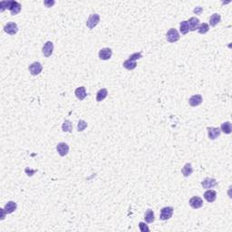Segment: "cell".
I'll return each mask as SVG.
<instances>
[{
  "label": "cell",
  "mask_w": 232,
  "mask_h": 232,
  "mask_svg": "<svg viewBox=\"0 0 232 232\" xmlns=\"http://www.w3.org/2000/svg\"><path fill=\"white\" fill-rule=\"evenodd\" d=\"M166 39L170 43H175L180 40V34L175 28H170L166 34Z\"/></svg>",
  "instance_id": "1"
},
{
  "label": "cell",
  "mask_w": 232,
  "mask_h": 232,
  "mask_svg": "<svg viewBox=\"0 0 232 232\" xmlns=\"http://www.w3.org/2000/svg\"><path fill=\"white\" fill-rule=\"evenodd\" d=\"M173 208L172 207H164L160 209V219L161 220H168L173 214Z\"/></svg>",
  "instance_id": "2"
},
{
  "label": "cell",
  "mask_w": 232,
  "mask_h": 232,
  "mask_svg": "<svg viewBox=\"0 0 232 232\" xmlns=\"http://www.w3.org/2000/svg\"><path fill=\"white\" fill-rule=\"evenodd\" d=\"M99 22H100V16L98 14H92V15H90L89 18L87 19L86 25H87L88 28L93 29L98 24Z\"/></svg>",
  "instance_id": "3"
},
{
  "label": "cell",
  "mask_w": 232,
  "mask_h": 232,
  "mask_svg": "<svg viewBox=\"0 0 232 232\" xmlns=\"http://www.w3.org/2000/svg\"><path fill=\"white\" fill-rule=\"evenodd\" d=\"M28 69L32 75H38L43 70V65L39 62H34L29 65Z\"/></svg>",
  "instance_id": "4"
},
{
  "label": "cell",
  "mask_w": 232,
  "mask_h": 232,
  "mask_svg": "<svg viewBox=\"0 0 232 232\" xmlns=\"http://www.w3.org/2000/svg\"><path fill=\"white\" fill-rule=\"evenodd\" d=\"M4 31L7 33V34H8V35H14L18 31V26H17V24L15 22H9V23H8V24L5 25Z\"/></svg>",
  "instance_id": "5"
},
{
  "label": "cell",
  "mask_w": 232,
  "mask_h": 232,
  "mask_svg": "<svg viewBox=\"0 0 232 232\" xmlns=\"http://www.w3.org/2000/svg\"><path fill=\"white\" fill-rule=\"evenodd\" d=\"M112 56V51L111 48H108V47H105V48H103V49H101L100 51H99V58L101 59V60H104V61H106V60H109Z\"/></svg>",
  "instance_id": "6"
},
{
  "label": "cell",
  "mask_w": 232,
  "mask_h": 232,
  "mask_svg": "<svg viewBox=\"0 0 232 232\" xmlns=\"http://www.w3.org/2000/svg\"><path fill=\"white\" fill-rule=\"evenodd\" d=\"M53 51H54V44L51 41H48L45 44V46H43L42 52L44 54V56L46 57H50L53 55Z\"/></svg>",
  "instance_id": "7"
},
{
  "label": "cell",
  "mask_w": 232,
  "mask_h": 232,
  "mask_svg": "<svg viewBox=\"0 0 232 232\" xmlns=\"http://www.w3.org/2000/svg\"><path fill=\"white\" fill-rule=\"evenodd\" d=\"M56 150H57V152L59 153L60 156L64 157L69 152V146H68V144H66L65 143H60L57 144Z\"/></svg>",
  "instance_id": "8"
},
{
  "label": "cell",
  "mask_w": 232,
  "mask_h": 232,
  "mask_svg": "<svg viewBox=\"0 0 232 232\" xmlns=\"http://www.w3.org/2000/svg\"><path fill=\"white\" fill-rule=\"evenodd\" d=\"M190 205L191 207L195 209L197 208H200L202 207L203 205V200L201 198L198 197V196H195V197H192V199L190 200Z\"/></svg>",
  "instance_id": "9"
},
{
  "label": "cell",
  "mask_w": 232,
  "mask_h": 232,
  "mask_svg": "<svg viewBox=\"0 0 232 232\" xmlns=\"http://www.w3.org/2000/svg\"><path fill=\"white\" fill-rule=\"evenodd\" d=\"M208 135L209 140H215L218 137H219L220 135V129L219 128H215V127H208Z\"/></svg>",
  "instance_id": "10"
},
{
  "label": "cell",
  "mask_w": 232,
  "mask_h": 232,
  "mask_svg": "<svg viewBox=\"0 0 232 232\" xmlns=\"http://www.w3.org/2000/svg\"><path fill=\"white\" fill-rule=\"evenodd\" d=\"M217 184H218L217 181L212 178H206L204 181H201V186L204 189H211V188L217 186Z\"/></svg>",
  "instance_id": "11"
},
{
  "label": "cell",
  "mask_w": 232,
  "mask_h": 232,
  "mask_svg": "<svg viewBox=\"0 0 232 232\" xmlns=\"http://www.w3.org/2000/svg\"><path fill=\"white\" fill-rule=\"evenodd\" d=\"M21 4L16 2V1H14V0H11V6H10V8H9V11L11 13V15L15 16V15H17L20 11H21Z\"/></svg>",
  "instance_id": "12"
},
{
  "label": "cell",
  "mask_w": 232,
  "mask_h": 232,
  "mask_svg": "<svg viewBox=\"0 0 232 232\" xmlns=\"http://www.w3.org/2000/svg\"><path fill=\"white\" fill-rule=\"evenodd\" d=\"M202 96L200 94H195V95H192L190 100H189V104L192 107H196V106H199L200 104L202 103Z\"/></svg>",
  "instance_id": "13"
},
{
  "label": "cell",
  "mask_w": 232,
  "mask_h": 232,
  "mask_svg": "<svg viewBox=\"0 0 232 232\" xmlns=\"http://www.w3.org/2000/svg\"><path fill=\"white\" fill-rule=\"evenodd\" d=\"M188 24H189L190 31H195L196 29H198V26L200 24V19L195 16L191 17L188 21Z\"/></svg>",
  "instance_id": "14"
},
{
  "label": "cell",
  "mask_w": 232,
  "mask_h": 232,
  "mask_svg": "<svg viewBox=\"0 0 232 232\" xmlns=\"http://www.w3.org/2000/svg\"><path fill=\"white\" fill-rule=\"evenodd\" d=\"M204 199L209 203L214 202L217 199V192L213 190H208L204 193Z\"/></svg>",
  "instance_id": "15"
},
{
  "label": "cell",
  "mask_w": 232,
  "mask_h": 232,
  "mask_svg": "<svg viewBox=\"0 0 232 232\" xmlns=\"http://www.w3.org/2000/svg\"><path fill=\"white\" fill-rule=\"evenodd\" d=\"M74 94H75V96L77 97V99H79L80 101L84 100V99H85V97L87 96L86 91H85V87H84V86L78 87V88L75 90Z\"/></svg>",
  "instance_id": "16"
},
{
  "label": "cell",
  "mask_w": 232,
  "mask_h": 232,
  "mask_svg": "<svg viewBox=\"0 0 232 232\" xmlns=\"http://www.w3.org/2000/svg\"><path fill=\"white\" fill-rule=\"evenodd\" d=\"M16 208H17V205H16V202H14V201H8V203L5 205L4 209L6 210L7 214H11L12 212H14L16 210Z\"/></svg>",
  "instance_id": "17"
},
{
  "label": "cell",
  "mask_w": 232,
  "mask_h": 232,
  "mask_svg": "<svg viewBox=\"0 0 232 232\" xmlns=\"http://www.w3.org/2000/svg\"><path fill=\"white\" fill-rule=\"evenodd\" d=\"M107 95H108V91H107V89L105 88L100 89V90L97 92V94H96V101H97V102H102V101H104V99L107 97Z\"/></svg>",
  "instance_id": "18"
},
{
  "label": "cell",
  "mask_w": 232,
  "mask_h": 232,
  "mask_svg": "<svg viewBox=\"0 0 232 232\" xmlns=\"http://www.w3.org/2000/svg\"><path fill=\"white\" fill-rule=\"evenodd\" d=\"M123 67L127 70H133L135 69L137 66L136 61H133V60H131V59H127L126 61L123 62Z\"/></svg>",
  "instance_id": "19"
},
{
  "label": "cell",
  "mask_w": 232,
  "mask_h": 232,
  "mask_svg": "<svg viewBox=\"0 0 232 232\" xmlns=\"http://www.w3.org/2000/svg\"><path fill=\"white\" fill-rule=\"evenodd\" d=\"M192 172H193V168H192L191 163H186L184 165V167L181 169V173L183 174L184 177L191 176Z\"/></svg>",
  "instance_id": "20"
},
{
  "label": "cell",
  "mask_w": 232,
  "mask_h": 232,
  "mask_svg": "<svg viewBox=\"0 0 232 232\" xmlns=\"http://www.w3.org/2000/svg\"><path fill=\"white\" fill-rule=\"evenodd\" d=\"M221 21V16L219 14H213L209 17V24L210 26H215Z\"/></svg>",
  "instance_id": "21"
},
{
  "label": "cell",
  "mask_w": 232,
  "mask_h": 232,
  "mask_svg": "<svg viewBox=\"0 0 232 232\" xmlns=\"http://www.w3.org/2000/svg\"><path fill=\"white\" fill-rule=\"evenodd\" d=\"M220 131L223 132L225 134H230L231 133V122L230 121H225L221 124Z\"/></svg>",
  "instance_id": "22"
},
{
  "label": "cell",
  "mask_w": 232,
  "mask_h": 232,
  "mask_svg": "<svg viewBox=\"0 0 232 232\" xmlns=\"http://www.w3.org/2000/svg\"><path fill=\"white\" fill-rule=\"evenodd\" d=\"M144 219L147 223H152L154 221V212L152 209H148L145 212L144 215Z\"/></svg>",
  "instance_id": "23"
},
{
  "label": "cell",
  "mask_w": 232,
  "mask_h": 232,
  "mask_svg": "<svg viewBox=\"0 0 232 232\" xmlns=\"http://www.w3.org/2000/svg\"><path fill=\"white\" fill-rule=\"evenodd\" d=\"M62 130L64 132H71L73 130L72 122L69 120H65L62 125Z\"/></svg>",
  "instance_id": "24"
},
{
  "label": "cell",
  "mask_w": 232,
  "mask_h": 232,
  "mask_svg": "<svg viewBox=\"0 0 232 232\" xmlns=\"http://www.w3.org/2000/svg\"><path fill=\"white\" fill-rule=\"evenodd\" d=\"M198 32L200 33V35H204V34H206V33L208 32V30H209V25L208 24H206V23H201V24H199V26H198Z\"/></svg>",
  "instance_id": "25"
},
{
  "label": "cell",
  "mask_w": 232,
  "mask_h": 232,
  "mask_svg": "<svg viewBox=\"0 0 232 232\" xmlns=\"http://www.w3.org/2000/svg\"><path fill=\"white\" fill-rule=\"evenodd\" d=\"M180 31L182 35H186L190 31L189 28V24H188V21H182L181 24H180Z\"/></svg>",
  "instance_id": "26"
},
{
  "label": "cell",
  "mask_w": 232,
  "mask_h": 232,
  "mask_svg": "<svg viewBox=\"0 0 232 232\" xmlns=\"http://www.w3.org/2000/svg\"><path fill=\"white\" fill-rule=\"evenodd\" d=\"M10 6H11V0H9V1H2L1 3H0V11L1 12H3V11H5L7 8L9 9L10 8Z\"/></svg>",
  "instance_id": "27"
},
{
  "label": "cell",
  "mask_w": 232,
  "mask_h": 232,
  "mask_svg": "<svg viewBox=\"0 0 232 232\" xmlns=\"http://www.w3.org/2000/svg\"><path fill=\"white\" fill-rule=\"evenodd\" d=\"M86 127H87V122L85 121L80 120L78 121V124H77V131L78 132H83Z\"/></svg>",
  "instance_id": "28"
},
{
  "label": "cell",
  "mask_w": 232,
  "mask_h": 232,
  "mask_svg": "<svg viewBox=\"0 0 232 232\" xmlns=\"http://www.w3.org/2000/svg\"><path fill=\"white\" fill-rule=\"evenodd\" d=\"M142 57H143V55H142V53H141V52H138V53H134V54L131 55V56H129V59H131V60H133V61H137V60L141 59Z\"/></svg>",
  "instance_id": "29"
},
{
  "label": "cell",
  "mask_w": 232,
  "mask_h": 232,
  "mask_svg": "<svg viewBox=\"0 0 232 232\" xmlns=\"http://www.w3.org/2000/svg\"><path fill=\"white\" fill-rule=\"evenodd\" d=\"M139 228H140V230L142 232H145V231H150L149 228L147 227V225L143 223V222H140L139 223Z\"/></svg>",
  "instance_id": "30"
},
{
  "label": "cell",
  "mask_w": 232,
  "mask_h": 232,
  "mask_svg": "<svg viewBox=\"0 0 232 232\" xmlns=\"http://www.w3.org/2000/svg\"><path fill=\"white\" fill-rule=\"evenodd\" d=\"M44 4H45V6H46V8H51V7H53V6L55 5V1H53V0H52V1H47V0H46V1L44 2Z\"/></svg>",
  "instance_id": "31"
},
{
  "label": "cell",
  "mask_w": 232,
  "mask_h": 232,
  "mask_svg": "<svg viewBox=\"0 0 232 232\" xmlns=\"http://www.w3.org/2000/svg\"><path fill=\"white\" fill-rule=\"evenodd\" d=\"M0 211H1V213H2V216H1V219L3 220V219H5V216H6L7 212H6V210H5L4 208H0Z\"/></svg>",
  "instance_id": "32"
},
{
  "label": "cell",
  "mask_w": 232,
  "mask_h": 232,
  "mask_svg": "<svg viewBox=\"0 0 232 232\" xmlns=\"http://www.w3.org/2000/svg\"><path fill=\"white\" fill-rule=\"evenodd\" d=\"M202 8H200V7H198V8H196L195 9H194V13H196V14H200V13H201L202 12Z\"/></svg>",
  "instance_id": "33"
}]
</instances>
